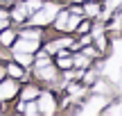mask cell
<instances>
[{"mask_svg":"<svg viewBox=\"0 0 122 116\" xmlns=\"http://www.w3.org/2000/svg\"><path fill=\"white\" fill-rule=\"evenodd\" d=\"M45 64H50V59H48V55H45V52H41L39 57H36V68H39V66H45Z\"/></svg>","mask_w":122,"mask_h":116,"instance_id":"obj_16","label":"cell"},{"mask_svg":"<svg viewBox=\"0 0 122 116\" xmlns=\"http://www.w3.org/2000/svg\"><path fill=\"white\" fill-rule=\"evenodd\" d=\"M88 25H91V23H88V21L79 23V25H77V32H79V34H86V32H88Z\"/></svg>","mask_w":122,"mask_h":116,"instance_id":"obj_19","label":"cell"},{"mask_svg":"<svg viewBox=\"0 0 122 116\" xmlns=\"http://www.w3.org/2000/svg\"><path fill=\"white\" fill-rule=\"evenodd\" d=\"M36 96H39V89H36V87H25V89H23V103H25V100H34Z\"/></svg>","mask_w":122,"mask_h":116,"instance_id":"obj_10","label":"cell"},{"mask_svg":"<svg viewBox=\"0 0 122 116\" xmlns=\"http://www.w3.org/2000/svg\"><path fill=\"white\" fill-rule=\"evenodd\" d=\"M81 12H86L88 16H93V14L97 16V14H100V7H97L95 2H86V9H81Z\"/></svg>","mask_w":122,"mask_h":116,"instance_id":"obj_15","label":"cell"},{"mask_svg":"<svg viewBox=\"0 0 122 116\" xmlns=\"http://www.w3.org/2000/svg\"><path fill=\"white\" fill-rule=\"evenodd\" d=\"M0 18H9V14L5 12V9H0Z\"/></svg>","mask_w":122,"mask_h":116,"instance_id":"obj_23","label":"cell"},{"mask_svg":"<svg viewBox=\"0 0 122 116\" xmlns=\"http://www.w3.org/2000/svg\"><path fill=\"white\" fill-rule=\"evenodd\" d=\"M84 82H86V84H95V82H97V77H95V71H88L86 75H84Z\"/></svg>","mask_w":122,"mask_h":116,"instance_id":"obj_17","label":"cell"},{"mask_svg":"<svg viewBox=\"0 0 122 116\" xmlns=\"http://www.w3.org/2000/svg\"><path fill=\"white\" fill-rule=\"evenodd\" d=\"M20 36H23V39H36V41H39L41 39V30H23Z\"/></svg>","mask_w":122,"mask_h":116,"instance_id":"obj_14","label":"cell"},{"mask_svg":"<svg viewBox=\"0 0 122 116\" xmlns=\"http://www.w3.org/2000/svg\"><path fill=\"white\" fill-rule=\"evenodd\" d=\"M36 98H39V105H36V107H39L41 114H48L50 116V114L57 112V103H54V96L52 93H39Z\"/></svg>","mask_w":122,"mask_h":116,"instance_id":"obj_2","label":"cell"},{"mask_svg":"<svg viewBox=\"0 0 122 116\" xmlns=\"http://www.w3.org/2000/svg\"><path fill=\"white\" fill-rule=\"evenodd\" d=\"M16 39V34H14L11 30H7V27H5L2 30V34H0V43L2 46H11V41Z\"/></svg>","mask_w":122,"mask_h":116,"instance_id":"obj_9","label":"cell"},{"mask_svg":"<svg viewBox=\"0 0 122 116\" xmlns=\"http://www.w3.org/2000/svg\"><path fill=\"white\" fill-rule=\"evenodd\" d=\"M5 27H7V18H0V32H2Z\"/></svg>","mask_w":122,"mask_h":116,"instance_id":"obj_21","label":"cell"},{"mask_svg":"<svg viewBox=\"0 0 122 116\" xmlns=\"http://www.w3.org/2000/svg\"><path fill=\"white\" fill-rule=\"evenodd\" d=\"M2 77H5V68H0V80H2Z\"/></svg>","mask_w":122,"mask_h":116,"instance_id":"obj_24","label":"cell"},{"mask_svg":"<svg viewBox=\"0 0 122 116\" xmlns=\"http://www.w3.org/2000/svg\"><path fill=\"white\" fill-rule=\"evenodd\" d=\"M14 18H16V21H25V18H30V9H27L25 5L16 7V9H14Z\"/></svg>","mask_w":122,"mask_h":116,"instance_id":"obj_8","label":"cell"},{"mask_svg":"<svg viewBox=\"0 0 122 116\" xmlns=\"http://www.w3.org/2000/svg\"><path fill=\"white\" fill-rule=\"evenodd\" d=\"M100 55V50H95V48H86V57H97Z\"/></svg>","mask_w":122,"mask_h":116,"instance_id":"obj_20","label":"cell"},{"mask_svg":"<svg viewBox=\"0 0 122 116\" xmlns=\"http://www.w3.org/2000/svg\"><path fill=\"white\" fill-rule=\"evenodd\" d=\"M36 77H39V80H45V82H54V80H57V68H54L52 64L39 66V68H36Z\"/></svg>","mask_w":122,"mask_h":116,"instance_id":"obj_4","label":"cell"},{"mask_svg":"<svg viewBox=\"0 0 122 116\" xmlns=\"http://www.w3.org/2000/svg\"><path fill=\"white\" fill-rule=\"evenodd\" d=\"M18 91V84L14 80H0V100H11Z\"/></svg>","mask_w":122,"mask_h":116,"instance_id":"obj_3","label":"cell"},{"mask_svg":"<svg viewBox=\"0 0 122 116\" xmlns=\"http://www.w3.org/2000/svg\"><path fill=\"white\" fill-rule=\"evenodd\" d=\"M57 12H59V7L54 2H45V5H41L39 14L32 16V23H34V25H45V23H50L54 16H57Z\"/></svg>","mask_w":122,"mask_h":116,"instance_id":"obj_1","label":"cell"},{"mask_svg":"<svg viewBox=\"0 0 122 116\" xmlns=\"http://www.w3.org/2000/svg\"><path fill=\"white\" fill-rule=\"evenodd\" d=\"M68 91H70V96H81L84 93V89H81V87H77V84H70Z\"/></svg>","mask_w":122,"mask_h":116,"instance_id":"obj_18","label":"cell"},{"mask_svg":"<svg viewBox=\"0 0 122 116\" xmlns=\"http://www.w3.org/2000/svg\"><path fill=\"white\" fill-rule=\"evenodd\" d=\"M57 66L61 68V71H68V68L72 66V59H70V57H66V55H61V57L57 59Z\"/></svg>","mask_w":122,"mask_h":116,"instance_id":"obj_13","label":"cell"},{"mask_svg":"<svg viewBox=\"0 0 122 116\" xmlns=\"http://www.w3.org/2000/svg\"><path fill=\"white\" fill-rule=\"evenodd\" d=\"M14 59H16V64H20V66H30V64H32V52L14 50Z\"/></svg>","mask_w":122,"mask_h":116,"instance_id":"obj_6","label":"cell"},{"mask_svg":"<svg viewBox=\"0 0 122 116\" xmlns=\"http://www.w3.org/2000/svg\"><path fill=\"white\" fill-rule=\"evenodd\" d=\"M75 2H84V0H75Z\"/></svg>","mask_w":122,"mask_h":116,"instance_id":"obj_25","label":"cell"},{"mask_svg":"<svg viewBox=\"0 0 122 116\" xmlns=\"http://www.w3.org/2000/svg\"><path fill=\"white\" fill-rule=\"evenodd\" d=\"M14 50H20V52H34V50H39V41L36 39H18L16 43H14Z\"/></svg>","mask_w":122,"mask_h":116,"instance_id":"obj_5","label":"cell"},{"mask_svg":"<svg viewBox=\"0 0 122 116\" xmlns=\"http://www.w3.org/2000/svg\"><path fill=\"white\" fill-rule=\"evenodd\" d=\"M68 16H70L68 12H57V16L52 18V21H54V27H57L59 32L66 30V21H68Z\"/></svg>","mask_w":122,"mask_h":116,"instance_id":"obj_7","label":"cell"},{"mask_svg":"<svg viewBox=\"0 0 122 116\" xmlns=\"http://www.w3.org/2000/svg\"><path fill=\"white\" fill-rule=\"evenodd\" d=\"M72 66L75 68H88V57L86 55H77V57L72 59Z\"/></svg>","mask_w":122,"mask_h":116,"instance_id":"obj_12","label":"cell"},{"mask_svg":"<svg viewBox=\"0 0 122 116\" xmlns=\"http://www.w3.org/2000/svg\"><path fill=\"white\" fill-rule=\"evenodd\" d=\"M91 43V36H81V46H88Z\"/></svg>","mask_w":122,"mask_h":116,"instance_id":"obj_22","label":"cell"},{"mask_svg":"<svg viewBox=\"0 0 122 116\" xmlns=\"http://www.w3.org/2000/svg\"><path fill=\"white\" fill-rule=\"evenodd\" d=\"M7 71L11 73L14 77H23V75H25V66H20V64H9Z\"/></svg>","mask_w":122,"mask_h":116,"instance_id":"obj_11","label":"cell"}]
</instances>
